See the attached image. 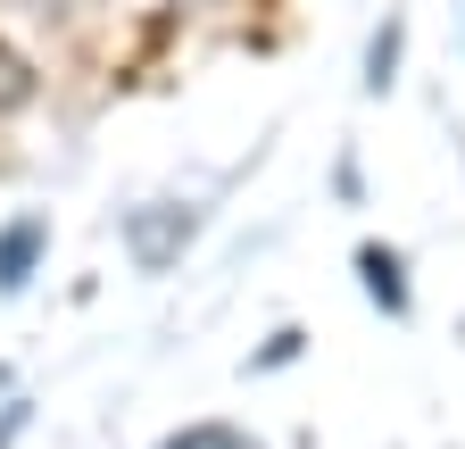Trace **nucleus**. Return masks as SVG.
Masks as SVG:
<instances>
[{"mask_svg": "<svg viewBox=\"0 0 465 449\" xmlns=\"http://www.w3.org/2000/svg\"><path fill=\"white\" fill-rule=\"evenodd\" d=\"M17 100H34V75H25V59L0 50V108H17Z\"/></svg>", "mask_w": 465, "mask_h": 449, "instance_id": "nucleus-3", "label": "nucleus"}, {"mask_svg": "<svg viewBox=\"0 0 465 449\" xmlns=\"http://www.w3.org/2000/svg\"><path fill=\"white\" fill-rule=\"evenodd\" d=\"M391 59H399V25H391V34L374 42V75H366V84H391Z\"/></svg>", "mask_w": 465, "mask_h": 449, "instance_id": "nucleus-4", "label": "nucleus"}, {"mask_svg": "<svg viewBox=\"0 0 465 449\" xmlns=\"http://www.w3.org/2000/svg\"><path fill=\"white\" fill-rule=\"evenodd\" d=\"M42 250H50V224L42 216H17L9 234H0V292H25V274H34Z\"/></svg>", "mask_w": 465, "mask_h": 449, "instance_id": "nucleus-1", "label": "nucleus"}, {"mask_svg": "<svg viewBox=\"0 0 465 449\" xmlns=\"http://www.w3.org/2000/svg\"><path fill=\"white\" fill-rule=\"evenodd\" d=\"M358 274H366V292H374V300H382L391 316L407 308V266H399V258H391L382 242H366V250H358Z\"/></svg>", "mask_w": 465, "mask_h": 449, "instance_id": "nucleus-2", "label": "nucleus"}]
</instances>
